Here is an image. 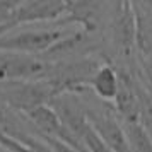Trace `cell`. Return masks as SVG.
<instances>
[{
	"label": "cell",
	"instance_id": "ba28073f",
	"mask_svg": "<svg viewBox=\"0 0 152 152\" xmlns=\"http://www.w3.org/2000/svg\"><path fill=\"white\" fill-rule=\"evenodd\" d=\"M15 5H17L15 0H0V29H4L9 24Z\"/></svg>",
	"mask_w": 152,
	"mask_h": 152
},
{
	"label": "cell",
	"instance_id": "8992f818",
	"mask_svg": "<svg viewBox=\"0 0 152 152\" xmlns=\"http://www.w3.org/2000/svg\"><path fill=\"white\" fill-rule=\"evenodd\" d=\"M118 70L113 65L103 63L99 69L96 70V74L89 79L87 82V89H91L101 101H115L118 92Z\"/></svg>",
	"mask_w": 152,
	"mask_h": 152
},
{
	"label": "cell",
	"instance_id": "3957f363",
	"mask_svg": "<svg viewBox=\"0 0 152 152\" xmlns=\"http://www.w3.org/2000/svg\"><path fill=\"white\" fill-rule=\"evenodd\" d=\"M67 12V2L62 0H29L17 2L12 17L4 29H0V36L10 33L22 26H34L39 22H58Z\"/></svg>",
	"mask_w": 152,
	"mask_h": 152
},
{
	"label": "cell",
	"instance_id": "277c9868",
	"mask_svg": "<svg viewBox=\"0 0 152 152\" xmlns=\"http://www.w3.org/2000/svg\"><path fill=\"white\" fill-rule=\"evenodd\" d=\"M84 110H86V116L91 126L111 151L132 152L126 133H125V126L118 121V118L113 113H110L108 110H96L86 104H84Z\"/></svg>",
	"mask_w": 152,
	"mask_h": 152
},
{
	"label": "cell",
	"instance_id": "7a4b0ae2",
	"mask_svg": "<svg viewBox=\"0 0 152 152\" xmlns=\"http://www.w3.org/2000/svg\"><path fill=\"white\" fill-rule=\"evenodd\" d=\"M56 97L48 80H9L0 82V99L19 115L48 104Z\"/></svg>",
	"mask_w": 152,
	"mask_h": 152
},
{
	"label": "cell",
	"instance_id": "5b68a950",
	"mask_svg": "<svg viewBox=\"0 0 152 152\" xmlns=\"http://www.w3.org/2000/svg\"><path fill=\"white\" fill-rule=\"evenodd\" d=\"M111 36L121 53H130L137 45V14L133 4L120 2L111 5Z\"/></svg>",
	"mask_w": 152,
	"mask_h": 152
},
{
	"label": "cell",
	"instance_id": "52a82bcc",
	"mask_svg": "<svg viewBox=\"0 0 152 152\" xmlns=\"http://www.w3.org/2000/svg\"><path fill=\"white\" fill-rule=\"evenodd\" d=\"M125 133L132 152H152V137L140 123H125Z\"/></svg>",
	"mask_w": 152,
	"mask_h": 152
},
{
	"label": "cell",
	"instance_id": "6da1fadb",
	"mask_svg": "<svg viewBox=\"0 0 152 152\" xmlns=\"http://www.w3.org/2000/svg\"><path fill=\"white\" fill-rule=\"evenodd\" d=\"M80 28L65 26L56 22L50 28H31V29H14L10 33L0 36V51L5 53H21V55L41 56L46 53L53 45L69 36L72 31Z\"/></svg>",
	"mask_w": 152,
	"mask_h": 152
}]
</instances>
